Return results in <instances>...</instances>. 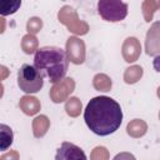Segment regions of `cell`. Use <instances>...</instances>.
<instances>
[{"mask_svg": "<svg viewBox=\"0 0 160 160\" xmlns=\"http://www.w3.org/2000/svg\"><path fill=\"white\" fill-rule=\"evenodd\" d=\"M34 65L44 76L49 79L51 84H56L66 76L69 59L65 50L61 48L42 46L35 51Z\"/></svg>", "mask_w": 160, "mask_h": 160, "instance_id": "cell-2", "label": "cell"}, {"mask_svg": "<svg viewBox=\"0 0 160 160\" xmlns=\"http://www.w3.org/2000/svg\"><path fill=\"white\" fill-rule=\"evenodd\" d=\"M14 140V132L11 130L10 126L1 124L0 125V150L1 151H6Z\"/></svg>", "mask_w": 160, "mask_h": 160, "instance_id": "cell-6", "label": "cell"}, {"mask_svg": "<svg viewBox=\"0 0 160 160\" xmlns=\"http://www.w3.org/2000/svg\"><path fill=\"white\" fill-rule=\"evenodd\" d=\"M84 120L86 126L99 136L114 134L122 122V110L120 104L110 96L100 95L92 98L85 110Z\"/></svg>", "mask_w": 160, "mask_h": 160, "instance_id": "cell-1", "label": "cell"}, {"mask_svg": "<svg viewBox=\"0 0 160 160\" xmlns=\"http://www.w3.org/2000/svg\"><path fill=\"white\" fill-rule=\"evenodd\" d=\"M152 65H154V69L156 71H160V55L154 58V61H152Z\"/></svg>", "mask_w": 160, "mask_h": 160, "instance_id": "cell-8", "label": "cell"}, {"mask_svg": "<svg viewBox=\"0 0 160 160\" xmlns=\"http://www.w3.org/2000/svg\"><path fill=\"white\" fill-rule=\"evenodd\" d=\"M18 86L25 94H36L44 86V75L35 65L22 64L18 71Z\"/></svg>", "mask_w": 160, "mask_h": 160, "instance_id": "cell-3", "label": "cell"}, {"mask_svg": "<svg viewBox=\"0 0 160 160\" xmlns=\"http://www.w3.org/2000/svg\"><path fill=\"white\" fill-rule=\"evenodd\" d=\"M21 6V0H0L1 16H9L15 14Z\"/></svg>", "mask_w": 160, "mask_h": 160, "instance_id": "cell-7", "label": "cell"}, {"mask_svg": "<svg viewBox=\"0 0 160 160\" xmlns=\"http://www.w3.org/2000/svg\"><path fill=\"white\" fill-rule=\"evenodd\" d=\"M55 159L59 160V159H65V160H69V159H86V155L84 154V151L74 145V144H70V142H62L60 145V148L58 149V152L55 155Z\"/></svg>", "mask_w": 160, "mask_h": 160, "instance_id": "cell-5", "label": "cell"}, {"mask_svg": "<svg viewBox=\"0 0 160 160\" xmlns=\"http://www.w3.org/2000/svg\"><path fill=\"white\" fill-rule=\"evenodd\" d=\"M129 6L122 0H99L98 14L110 22H119L128 16Z\"/></svg>", "mask_w": 160, "mask_h": 160, "instance_id": "cell-4", "label": "cell"}]
</instances>
